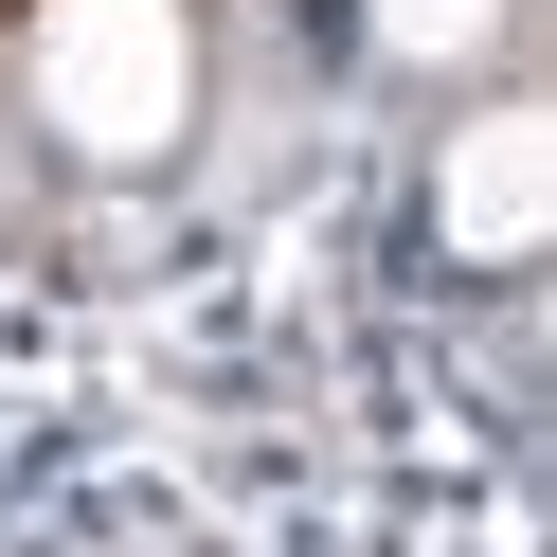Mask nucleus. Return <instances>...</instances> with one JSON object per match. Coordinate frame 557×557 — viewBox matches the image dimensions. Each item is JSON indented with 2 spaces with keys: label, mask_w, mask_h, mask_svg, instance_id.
I'll return each mask as SVG.
<instances>
[{
  "label": "nucleus",
  "mask_w": 557,
  "mask_h": 557,
  "mask_svg": "<svg viewBox=\"0 0 557 557\" xmlns=\"http://www.w3.org/2000/svg\"><path fill=\"white\" fill-rule=\"evenodd\" d=\"M485 18H504V0H377V54L449 73V54H485Z\"/></svg>",
  "instance_id": "nucleus-1"
},
{
  "label": "nucleus",
  "mask_w": 557,
  "mask_h": 557,
  "mask_svg": "<svg viewBox=\"0 0 557 557\" xmlns=\"http://www.w3.org/2000/svg\"><path fill=\"white\" fill-rule=\"evenodd\" d=\"M468 252H521V126L468 145Z\"/></svg>",
  "instance_id": "nucleus-2"
}]
</instances>
